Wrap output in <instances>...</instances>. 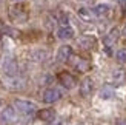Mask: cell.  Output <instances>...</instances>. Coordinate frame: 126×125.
<instances>
[{"mask_svg":"<svg viewBox=\"0 0 126 125\" xmlns=\"http://www.w3.org/2000/svg\"><path fill=\"white\" fill-rule=\"evenodd\" d=\"M72 56H74L72 46H69V45H62V46L59 48V51H57L55 59H57L59 62H62V63H65V62H69V60H71Z\"/></svg>","mask_w":126,"mask_h":125,"instance_id":"6","label":"cell"},{"mask_svg":"<svg viewBox=\"0 0 126 125\" xmlns=\"http://www.w3.org/2000/svg\"><path fill=\"white\" fill-rule=\"evenodd\" d=\"M72 60H71V63H72V66L77 70L79 73H88L91 70V62L88 60V59H83V57H79V56H72L71 57Z\"/></svg>","mask_w":126,"mask_h":125,"instance_id":"5","label":"cell"},{"mask_svg":"<svg viewBox=\"0 0 126 125\" xmlns=\"http://www.w3.org/2000/svg\"><path fill=\"white\" fill-rule=\"evenodd\" d=\"M17 70H18V65L14 59H6L3 62V71H5L6 76H16Z\"/></svg>","mask_w":126,"mask_h":125,"instance_id":"13","label":"cell"},{"mask_svg":"<svg viewBox=\"0 0 126 125\" xmlns=\"http://www.w3.org/2000/svg\"><path fill=\"white\" fill-rule=\"evenodd\" d=\"M57 20H59V23L62 25V26H65V25H68V23H69L68 16H66V14H63V12H60V14H59V19H57Z\"/></svg>","mask_w":126,"mask_h":125,"instance_id":"20","label":"cell"},{"mask_svg":"<svg viewBox=\"0 0 126 125\" xmlns=\"http://www.w3.org/2000/svg\"><path fill=\"white\" fill-rule=\"evenodd\" d=\"M123 36H125V37H126V26H125V28H123Z\"/></svg>","mask_w":126,"mask_h":125,"instance_id":"22","label":"cell"},{"mask_svg":"<svg viewBox=\"0 0 126 125\" xmlns=\"http://www.w3.org/2000/svg\"><path fill=\"white\" fill-rule=\"evenodd\" d=\"M114 96H115L114 88H112V86H109V85L103 86L102 91H100V97H102V99H112Z\"/></svg>","mask_w":126,"mask_h":125,"instance_id":"16","label":"cell"},{"mask_svg":"<svg viewBox=\"0 0 126 125\" xmlns=\"http://www.w3.org/2000/svg\"><path fill=\"white\" fill-rule=\"evenodd\" d=\"M109 11H111V6L108 3H98V5H95L92 8V14H94V17L103 19V17H106L109 14Z\"/></svg>","mask_w":126,"mask_h":125,"instance_id":"11","label":"cell"},{"mask_svg":"<svg viewBox=\"0 0 126 125\" xmlns=\"http://www.w3.org/2000/svg\"><path fill=\"white\" fill-rule=\"evenodd\" d=\"M3 85H5V88H8L11 91H18V90L25 88V80L20 77H16V76H8L3 79Z\"/></svg>","mask_w":126,"mask_h":125,"instance_id":"4","label":"cell"},{"mask_svg":"<svg viewBox=\"0 0 126 125\" xmlns=\"http://www.w3.org/2000/svg\"><path fill=\"white\" fill-rule=\"evenodd\" d=\"M51 125H63V122H54V124H51Z\"/></svg>","mask_w":126,"mask_h":125,"instance_id":"21","label":"cell"},{"mask_svg":"<svg viewBox=\"0 0 126 125\" xmlns=\"http://www.w3.org/2000/svg\"><path fill=\"white\" fill-rule=\"evenodd\" d=\"M118 36H120V29H118V28H112L109 33L105 36V39H103L105 46H112L115 43V40L118 39Z\"/></svg>","mask_w":126,"mask_h":125,"instance_id":"15","label":"cell"},{"mask_svg":"<svg viewBox=\"0 0 126 125\" xmlns=\"http://www.w3.org/2000/svg\"><path fill=\"white\" fill-rule=\"evenodd\" d=\"M57 37L60 40H69L74 37V29L69 26V25H65V26H60L57 29Z\"/></svg>","mask_w":126,"mask_h":125,"instance_id":"14","label":"cell"},{"mask_svg":"<svg viewBox=\"0 0 126 125\" xmlns=\"http://www.w3.org/2000/svg\"><path fill=\"white\" fill-rule=\"evenodd\" d=\"M16 121V108L14 107H5L0 113V122L2 124H11Z\"/></svg>","mask_w":126,"mask_h":125,"instance_id":"9","label":"cell"},{"mask_svg":"<svg viewBox=\"0 0 126 125\" xmlns=\"http://www.w3.org/2000/svg\"><path fill=\"white\" fill-rule=\"evenodd\" d=\"M14 108L18 111L20 114H25V116H31L37 111V107L34 102H29V101H25V99H17L14 102Z\"/></svg>","mask_w":126,"mask_h":125,"instance_id":"2","label":"cell"},{"mask_svg":"<svg viewBox=\"0 0 126 125\" xmlns=\"http://www.w3.org/2000/svg\"><path fill=\"white\" fill-rule=\"evenodd\" d=\"M79 45L83 49H92L97 45V39L94 36H81L79 39Z\"/></svg>","mask_w":126,"mask_h":125,"instance_id":"12","label":"cell"},{"mask_svg":"<svg viewBox=\"0 0 126 125\" xmlns=\"http://www.w3.org/2000/svg\"><path fill=\"white\" fill-rule=\"evenodd\" d=\"M37 117L43 122H52L55 119V110L54 108H42L37 111Z\"/></svg>","mask_w":126,"mask_h":125,"instance_id":"10","label":"cell"},{"mask_svg":"<svg viewBox=\"0 0 126 125\" xmlns=\"http://www.w3.org/2000/svg\"><path fill=\"white\" fill-rule=\"evenodd\" d=\"M32 59L37 60V62H42V60L46 59V53H45V51H35L34 56H32Z\"/></svg>","mask_w":126,"mask_h":125,"instance_id":"19","label":"cell"},{"mask_svg":"<svg viewBox=\"0 0 126 125\" xmlns=\"http://www.w3.org/2000/svg\"><path fill=\"white\" fill-rule=\"evenodd\" d=\"M79 16L81 20H85V22H91L92 20V11L91 9H88V8H80L79 9Z\"/></svg>","mask_w":126,"mask_h":125,"instance_id":"17","label":"cell"},{"mask_svg":"<svg viewBox=\"0 0 126 125\" xmlns=\"http://www.w3.org/2000/svg\"><path fill=\"white\" fill-rule=\"evenodd\" d=\"M0 105H2V101H0Z\"/></svg>","mask_w":126,"mask_h":125,"instance_id":"24","label":"cell"},{"mask_svg":"<svg viewBox=\"0 0 126 125\" xmlns=\"http://www.w3.org/2000/svg\"><path fill=\"white\" fill-rule=\"evenodd\" d=\"M62 99V91L57 88H46L43 93V102L45 104H54Z\"/></svg>","mask_w":126,"mask_h":125,"instance_id":"7","label":"cell"},{"mask_svg":"<svg viewBox=\"0 0 126 125\" xmlns=\"http://www.w3.org/2000/svg\"><path fill=\"white\" fill-rule=\"evenodd\" d=\"M94 91V82L91 77H85L80 83V96L81 97H89Z\"/></svg>","mask_w":126,"mask_h":125,"instance_id":"8","label":"cell"},{"mask_svg":"<svg viewBox=\"0 0 126 125\" xmlns=\"http://www.w3.org/2000/svg\"><path fill=\"white\" fill-rule=\"evenodd\" d=\"M57 79H59L60 85L65 86L66 90H72V88H75V85H77V79H75V76H74V74H71V73H68V71L59 73Z\"/></svg>","mask_w":126,"mask_h":125,"instance_id":"3","label":"cell"},{"mask_svg":"<svg viewBox=\"0 0 126 125\" xmlns=\"http://www.w3.org/2000/svg\"><path fill=\"white\" fill-rule=\"evenodd\" d=\"M16 2H22V0H16Z\"/></svg>","mask_w":126,"mask_h":125,"instance_id":"23","label":"cell"},{"mask_svg":"<svg viewBox=\"0 0 126 125\" xmlns=\"http://www.w3.org/2000/svg\"><path fill=\"white\" fill-rule=\"evenodd\" d=\"M8 14H9V19L16 23H25L29 19V11L26 8V5H23L20 2L11 5Z\"/></svg>","mask_w":126,"mask_h":125,"instance_id":"1","label":"cell"},{"mask_svg":"<svg viewBox=\"0 0 126 125\" xmlns=\"http://www.w3.org/2000/svg\"><path fill=\"white\" fill-rule=\"evenodd\" d=\"M115 59L118 63H126V48H122L115 53Z\"/></svg>","mask_w":126,"mask_h":125,"instance_id":"18","label":"cell"}]
</instances>
